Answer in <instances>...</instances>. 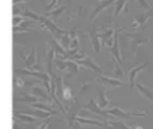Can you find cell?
Here are the masks:
<instances>
[{
	"instance_id": "cell-16",
	"label": "cell",
	"mask_w": 153,
	"mask_h": 129,
	"mask_svg": "<svg viewBox=\"0 0 153 129\" xmlns=\"http://www.w3.org/2000/svg\"><path fill=\"white\" fill-rule=\"evenodd\" d=\"M24 112L38 117V119H50L51 116H54V113H51V112L43 110V109H36V108H32V109H30V110H24Z\"/></svg>"
},
{
	"instance_id": "cell-27",
	"label": "cell",
	"mask_w": 153,
	"mask_h": 129,
	"mask_svg": "<svg viewBox=\"0 0 153 129\" xmlns=\"http://www.w3.org/2000/svg\"><path fill=\"white\" fill-rule=\"evenodd\" d=\"M13 84H15V86L18 87V89H22V87H24L27 85V81H24V79L20 78L19 75H15V78H13Z\"/></svg>"
},
{
	"instance_id": "cell-4",
	"label": "cell",
	"mask_w": 153,
	"mask_h": 129,
	"mask_svg": "<svg viewBox=\"0 0 153 129\" xmlns=\"http://www.w3.org/2000/svg\"><path fill=\"white\" fill-rule=\"evenodd\" d=\"M108 113L113 117H118V119H124V117H145V112H124L120 108H111L108 109Z\"/></svg>"
},
{
	"instance_id": "cell-1",
	"label": "cell",
	"mask_w": 153,
	"mask_h": 129,
	"mask_svg": "<svg viewBox=\"0 0 153 129\" xmlns=\"http://www.w3.org/2000/svg\"><path fill=\"white\" fill-rule=\"evenodd\" d=\"M126 38L132 42V51H133V57L137 55V48L143 45H149V38L144 37L141 34H136V32H128Z\"/></svg>"
},
{
	"instance_id": "cell-35",
	"label": "cell",
	"mask_w": 153,
	"mask_h": 129,
	"mask_svg": "<svg viewBox=\"0 0 153 129\" xmlns=\"http://www.w3.org/2000/svg\"><path fill=\"white\" fill-rule=\"evenodd\" d=\"M136 129H143V128H141V127H137V128H136Z\"/></svg>"
},
{
	"instance_id": "cell-21",
	"label": "cell",
	"mask_w": 153,
	"mask_h": 129,
	"mask_svg": "<svg viewBox=\"0 0 153 129\" xmlns=\"http://www.w3.org/2000/svg\"><path fill=\"white\" fill-rule=\"evenodd\" d=\"M136 87H137V90L144 95V97H146L148 100H151L153 102V93L145 86V85H143L141 82H137V84H136Z\"/></svg>"
},
{
	"instance_id": "cell-15",
	"label": "cell",
	"mask_w": 153,
	"mask_h": 129,
	"mask_svg": "<svg viewBox=\"0 0 153 129\" xmlns=\"http://www.w3.org/2000/svg\"><path fill=\"white\" fill-rule=\"evenodd\" d=\"M15 102H30V104H34V102H40L42 101V98L36 97V95H34L32 97V94H28V93H22L20 97H15Z\"/></svg>"
},
{
	"instance_id": "cell-19",
	"label": "cell",
	"mask_w": 153,
	"mask_h": 129,
	"mask_svg": "<svg viewBox=\"0 0 153 129\" xmlns=\"http://www.w3.org/2000/svg\"><path fill=\"white\" fill-rule=\"evenodd\" d=\"M126 1L128 0H117L114 3V16H120L121 13H126L128 10H126Z\"/></svg>"
},
{
	"instance_id": "cell-25",
	"label": "cell",
	"mask_w": 153,
	"mask_h": 129,
	"mask_svg": "<svg viewBox=\"0 0 153 129\" xmlns=\"http://www.w3.org/2000/svg\"><path fill=\"white\" fill-rule=\"evenodd\" d=\"M113 66H114V78H122L124 77V70L121 69V65L113 59Z\"/></svg>"
},
{
	"instance_id": "cell-2",
	"label": "cell",
	"mask_w": 153,
	"mask_h": 129,
	"mask_svg": "<svg viewBox=\"0 0 153 129\" xmlns=\"http://www.w3.org/2000/svg\"><path fill=\"white\" fill-rule=\"evenodd\" d=\"M83 108H86V110H91L94 112L95 114H98V117H101V120H103L105 121V124L109 121V119H113V116H110V114L108 113V109H102L100 108V105H95V100L94 98H90V101L87 104H85Z\"/></svg>"
},
{
	"instance_id": "cell-28",
	"label": "cell",
	"mask_w": 153,
	"mask_h": 129,
	"mask_svg": "<svg viewBox=\"0 0 153 129\" xmlns=\"http://www.w3.org/2000/svg\"><path fill=\"white\" fill-rule=\"evenodd\" d=\"M74 95H73V90L70 87H65V92H63V100L62 101H74Z\"/></svg>"
},
{
	"instance_id": "cell-18",
	"label": "cell",
	"mask_w": 153,
	"mask_h": 129,
	"mask_svg": "<svg viewBox=\"0 0 153 129\" xmlns=\"http://www.w3.org/2000/svg\"><path fill=\"white\" fill-rule=\"evenodd\" d=\"M66 10H67V5H62V7L56 8V10H54V11H47L45 16H47V18H51V20H54L56 23V22L59 20V18H61V15Z\"/></svg>"
},
{
	"instance_id": "cell-24",
	"label": "cell",
	"mask_w": 153,
	"mask_h": 129,
	"mask_svg": "<svg viewBox=\"0 0 153 129\" xmlns=\"http://www.w3.org/2000/svg\"><path fill=\"white\" fill-rule=\"evenodd\" d=\"M32 108L43 109V110H47V112H51V113L56 114V110H55V109H53V106L46 105V104H43V102H34V104H32Z\"/></svg>"
},
{
	"instance_id": "cell-14",
	"label": "cell",
	"mask_w": 153,
	"mask_h": 129,
	"mask_svg": "<svg viewBox=\"0 0 153 129\" xmlns=\"http://www.w3.org/2000/svg\"><path fill=\"white\" fill-rule=\"evenodd\" d=\"M54 55H55V51L50 47L47 50V54H46V65H47V73L50 74L51 77L55 74V73H54V70H53V65H54V62H55Z\"/></svg>"
},
{
	"instance_id": "cell-32",
	"label": "cell",
	"mask_w": 153,
	"mask_h": 129,
	"mask_svg": "<svg viewBox=\"0 0 153 129\" xmlns=\"http://www.w3.org/2000/svg\"><path fill=\"white\" fill-rule=\"evenodd\" d=\"M59 0H51L50 3L47 4V7H46V11H51L54 8V5H56V3H58Z\"/></svg>"
},
{
	"instance_id": "cell-9",
	"label": "cell",
	"mask_w": 153,
	"mask_h": 129,
	"mask_svg": "<svg viewBox=\"0 0 153 129\" xmlns=\"http://www.w3.org/2000/svg\"><path fill=\"white\" fill-rule=\"evenodd\" d=\"M89 37H90V40H91V45H93L94 51L97 54H100L101 53V45H102V42H101V35L97 32V27H95L94 23H93L91 28H90V31H89Z\"/></svg>"
},
{
	"instance_id": "cell-31",
	"label": "cell",
	"mask_w": 153,
	"mask_h": 129,
	"mask_svg": "<svg viewBox=\"0 0 153 129\" xmlns=\"http://www.w3.org/2000/svg\"><path fill=\"white\" fill-rule=\"evenodd\" d=\"M90 86H91V82H85V84L82 85L81 90H79V95H82V94H83V93H85V90H87Z\"/></svg>"
},
{
	"instance_id": "cell-12",
	"label": "cell",
	"mask_w": 153,
	"mask_h": 129,
	"mask_svg": "<svg viewBox=\"0 0 153 129\" xmlns=\"http://www.w3.org/2000/svg\"><path fill=\"white\" fill-rule=\"evenodd\" d=\"M47 46L53 48V50L55 51V54H58L61 58H62V57H65V55L67 54V51L63 48V46H62L61 43H58V40H56L55 38H53L51 40H48V42H47Z\"/></svg>"
},
{
	"instance_id": "cell-13",
	"label": "cell",
	"mask_w": 153,
	"mask_h": 129,
	"mask_svg": "<svg viewBox=\"0 0 153 129\" xmlns=\"http://www.w3.org/2000/svg\"><path fill=\"white\" fill-rule=\"evenodd\" d=\"M32 94L36 95V97H39V98H42L43 101H47V102H51V101H53V97L48 94V92L43 90L39 85H35V86L32 87Z\"/></svg>"
},
{
	"instance_id": "cell-30",
	"label": "cell",
	"mask_w": 153,
	"mask_h": 129,
	"mask_svg": "<svg viewBox=\"0 0 153 129\" xmlns=\"http://www.w3.org/2000/svg\"><path fill=\"white\" fill-rule=\"evenodd\" d=\"M137 3H138V4H140V7H143L145 11L151 10V5H149L148 0H137Z\"/></svg>"
},
{
	"instance_id": "cell-26",
	"label": "cell",
	"mask_w": 153,
	"mask_h": 129,
	"mask_svg": "<svg viewBox=\"0 0 153 129\" xmlns=\"http://www.w3.org/2000/svg\"><path fill=\"white\" fill-rule=\"evenodd\" d=\"M106 124H108L109 127H111L113 129H130L129 127H126L122 121H113V120H109Z\"/></svg>"
},
{
	"instance_id": "cell-36",
	"label": "cell",
	"mask_w": 153,
	"mask_h": 129,
	"mask_svg": "<svg viewBox=\"0 0 153 129\" xmlns=\"http://www.w3.org/2000/svg\"><path fill=\"white\" fill-rule=\"evenodd\" d=\"M47 1H48V0H47Z\"/></svg>"
},
{
	"instance_id": "cell-20",
	"label": "cell",
	"mask_w": 153,
	"mask_h": 129,
	"mask_svg": "<svg viewBox=\"0 0 153 129\" xmlns=\"http://www.w3.org/2000/svg\"><path fill=\"white\" fill-rule=\"evenodd\" d=\"M109 51H110L113 59H116L120 65H122V58H121V54H120V47H118V37H117V39H116V42H114L113 47H111Z\"/></svg>"
},
{
	"instance_id": "cell-33",
	"label": "cell",
	"mask_w": 153,
	"mask_h": 129,
	"mask_svg": "<svg viewBox=\"0 0 153 129\" xmlns=\"http://www.w3.org/2000/svg\"><path fill=\"white\" fill-rule=\"evenodd\" d=\"M27 1H30V0H13V5H18L20 3H27Z\"/></svg>"
},
{
	"instance_id": "cell-22",
	"label": "cell",
	"mask_w": 153,
	"mask_h": 129,
	"mask_svg": "<svg viewBox=\"0 0 153 129\" xmlns=\"http://www.w3.org/2000/svg\"><path fill=\"white\" fill-rule=\"evenodd\" d=\"M59 43H61L62 46H63V48L66 51L70 50V43H71V37H70L69 32H66L65 35H62L61 39H59Z\"/></svg>"
},
{
	"instance_id": "cell-37",
	"label": "cell",
	"mask_w": 153,
	"mask_h": 129,
	"mask_svg": "<svg viewBox=\"0 0 153 129\" xmlns=\"http://www.w3.org/2000/svg\"><path fill=\"white\" fill-rule=\"evenodd\" d=\"M69 1H70V0H69Z\"/></svg>"
},
{
	"instance_id": "cell-34",
	"label": "cell",
	"mask_w": 153,
	"mask_h": 129,
	"mask_svg": "<svg viewBox=\"0 0 153 129\" xmlns=\"http://www.w3.org/2000/svg\"><path fill=\"white\" fill-rule=\"evenodd\" d=\"M13 129H24V128H19L18 127V122H13Z\"/></svg>"
},
{
	"instance_id": "cell-23",
	"label": "cell",
	"mask_w": 153,
	"mask_h": 129,
	"mask_svg": "<svg viewBox=\"0 0 153 129\" xmlns=\"http://www.w3.org/2000/svg\"><path fill=\"white\" fill-rule=\"evenodd\" d=\"M98 105H100V108H102V109H105L106 106L109 105V100H108V97H106L105 89L100 90V101H98Z\"/></svg>"
},
{
	"instance_id": "cell-17",
	"label": "cell",
	"mask_w": 153,
	"mask_h": 129,
	"mask_svg": "<svg viewBox=\"0 0 153 129\" xmlns=\"http://www.w3.org/2000/svg\"><path fill=\"white\" fill-rule=\"evenodd\" d=\"M79 73V63L76 61H73V59H67V70H66V75L65 78L67 77H71L74 74Z\"/></svg>"
},
{
	"instance_id": "cell-3",
	"label": "cell",
	"mask_w": 153,
	"mask_h": 129,
	"mask_svg": "<svg viewBox=\"0 0 153 129\" xmlns=\"http://www.w3.org/2000/svg\"><path fill=\"white\" fill-rule=\"evenodd\" d=\"M20 59L23 61V63L26 65L27 69H32L35 65L38 63V55H36V50H35V47H32L31 50H30V53H26V50H24V47H22L20 50Z\"/></svg>"
},
{
	"instance_id": "cell-29",
	"label": "cell",
	"mask_w": 153,
	"mask_h": 129,
	"mask_svg": "<svg viewBox=\"0 0 153 129\" xmlns=\"http://www.w3.org/2000/svg\"><path fill=\"white\" fill-rule=\"evenodd\" d=\"M78 45H79V37L71 38V43H70V50H76Z\"/></svg>"
},
{
	"instance_id": "cell-5",
	"label": "cell",
	"mask_w": 153,
	"mask_h": 129,
	"mask_svg": "<svg viewBox=\"0 0 153 129\" xmlns=\"http://www.w3.org/2000/svg\"><path fill=\"white\" fill-rule=\"evenodd\" d=\"M116 1H117V0H100V1H98L97 4L94 5L91 13H90V22H91V23H94V19L97 18V16L100 15V13L102 12L103 10L109 8L111 4H114Z\"/></svg>"
},
{
	"instance_id": "cell-11",
	"label": "cell",
	"mask_w": 153,
	"mask_h": 129,
	"mask_svg": "<svg viewBox=\"0 0 153 129\" xmlns=\"http://www.w3.org/2000/svg\"><path fill=\"white\" fill-rule=\"evenodd\" d=\"M78 62L79 65H82V66H85V67H89V69H91V70H94V71H97L98 74H102L103 71H102V69L100 67L97 63H95L94 61H93L91 58H90L89 55H86L85 58H82V59H78Z\"/></svg>"
},
{
	"instance_id": "cell-7",
	"label": "cell",
	"mask_w": 153,
	"mask_h": 129,
	"mask_svg": "<svg viewBox=\"0 0 153 129\" xmlns=\"http://www.w3.org/2000/svg\"><path fill=\"white\" fill-rule=\"evenodd\" d=\"M95 81L100 82L101 85H103L105 87H117V86H124V82L118 78H109V77L103 75V74H100V77L95 78Z\"/></svg>"
},
{
	"instance_id": "cell-6",
	"label": "cell",
	"mask_w": 153,
	"mask_h": 129,
	"mask_svg": "<svg viewBox=\"0 0 153 129\" xmlns=\"http://www.w3.org/2000/svg\"><path fill=\"white\" fill-rule=\"evenodd\" d=\"M146 65H148V62H144V63L138 65V66H134V67H132L129 70V73H128V77H129V85H130V92H133V89L136 87V78H137V75L141 73V71L144 70V69L146 67Z\"/></svg>"
},
{
	"instance_id": "cell-10",
	"label": "cell",
	"mask_w": 153,
	"mask_h": 129,
	"mask_svg": "<svg viewBox=\"0 0 153 129\" xmlns=\"http://www.w3.org/2000/svg\"><path fill=\"white\" fill-rule=\"evenodd\" d=\"M38 117L28 114L26 112H18L13 110V121H20V122H27V124H35L38 121Z\"/></svg>"
},
{
	"instance_id": "cell-8",
	"label": "cell",
	"mask_w": 153,
	"mask_h": 129,
	"mask_svg": "<svg viewBox=\"0 0 153 129\" xmlns=\"http://www.w3.org/2000/svg\"><path fill=\"white\" fill-rule=\"evenodd\" d=\"M152 16H153V10H148V11H144V12L137 13L134 18V22H133V24H132V28L143 27L144 24H146V22H148Z\"/></svg>"
}]
</instances>
